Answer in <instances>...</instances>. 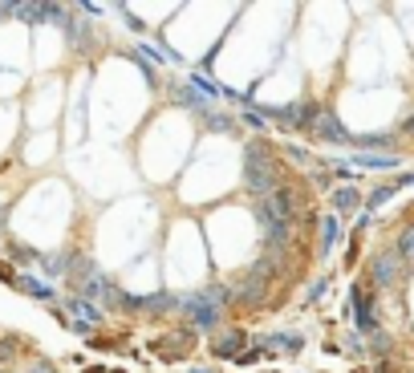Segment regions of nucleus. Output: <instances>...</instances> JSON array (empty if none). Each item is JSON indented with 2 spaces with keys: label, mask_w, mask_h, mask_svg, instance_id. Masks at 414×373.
<instances>
[{
  "label": "nucleus",
  "mask_w": 414,
  "mask_h": 373,
  "mask_svg": "<svg viewBox=\"0 0 414 373\" xmlns=\"http://www.w3.org/2000/svg\"><path fill=\"white\" fill-rule=\"evenodd\" d=\"M317 130H321L325 138H345L342 122H333V118H329V114H321V122H317Z\"/></svg>",
  "instance_id": "obj_4"
},
{
  "label": "nucleus",
  "mask_w": 414,
  "mask_h": 373,
  "mask_svg": "<svg viewBox=\"0 0 414 373\" xmlns=\"http://www.w3.org/2000/svg\"><path fill=\"white\" fill-rule=\"evenodd\" d=\"M394 272H398V256H394V252H390V256H382L378 264H374V280H378V284H390Z\"/></svg>",
  "instance_id": "obj_3"
},
{
  "label": "nucleus",
  "mask_w": 414,
  "mask_h": 373,
  "mask_svg": "<svg viewBox=\"0 0 414 373\" xmlns=\"http://www.w3.org/2000/svg\"><path fill=\"white\" fill-rule=\"evenodd\" d=\"M248 186L260 195L276 191V159L268 154V146H252L248 150Z\"/></svg>",
  "instance_id": "obj_1"
},
{
  "label": "nucleus",
  "mask_w": 414,
  "mask_h": 373,
  "mask_svg": "<svg viewBox=\"0 0 414 373\" xmlns=\"http://www.w3.org/2000/svg\"><path fill=\"white\" fill-rule=\"evenodd\" d=\"M394 256H398V260H402V256H414V228L402 235V239H398V252H394Z\"/></svg>",
  "instance_id": "obj_5"
},
{
  "label": "nucleus",
  "mask_w": 414,
  "mask_h": 373,
  "mask_svg": "<svg viewBox=\"0 0 414 373\" xmlns=\"http://www.w3.org/2000/svg\"><path fill=\"white\" fill-rule=\"evenodd\" d=\"M17 357V341H0V361H13Z\"/></svg>",
  "instance_id": "obj_7"
},
{
  "label": "nucleus",
  "mask_w": 414,
  "mask_h": 373,
  "mask_svg": "<svg viewBox=\"0 0 414 373\" xmlns=\"http://www.w3.org/2000/svg\"><path fill=\"white\" fill-rule=\"evenodd\" d=\"M406 134H414V122H406Z\"/></svg>",
  "instance_id": "obj_8"
},
{
  "label": "nucleus",
  "mask_w": 414,
  "mask_h": 373,
  "mask_svg": "<svg viewBox=\"0 0 414 373\" xmlns=\"http://www.w3.org/2000/svg\"><path fill=\"white\" fill-rule=\"evenodd\" d=\"M353 203H358V191H337V207L342 211H349Z\"/></svg>",
  "instance_id": "obj_6"
},
{
  "label": "nucleus",
  "mask_w": 414,
  "mask_h": 373,
  "mask_svg": "<svg viewBox=\"0 0 414 373\" xmlns=\"http://www.w3.org/2000/svg\"><path fill=\"white\" fill-rule=\"evenodd\" d=\"M260 211H264V223H268V228H280V223H289V215H293V195H289L284 186H276L273 195H264Z\"/></svg>",
  "instance_id": "obj_2"
}]
</instances>
